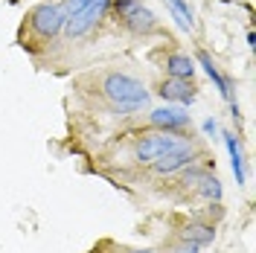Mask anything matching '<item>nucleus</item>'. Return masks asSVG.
I'll list each match as a JSON object with an SVG mask.
<instances>
[{
	"label": "nucleus",
	"instance_id": "16",
	"mask_svg": "<svg viewBox=\"0 0 256 253\" xmlns=\"http://www.w3.org/2000/svg\"><path fill=\"white\" fill-rule=\"evenodd\" d=\"M201 248H195L190 242H178V244H169V253H198Z\"/></svg>",
	"mask_w": 256,
	"mask_h": 253
},
{
	"label": "nucleus",
	"instance_id": "9",
	"mask_svg": "<svg viewBox=\"0 0 256 253\" xmlns=\"http://www.w3.org/2000/svg\"><path fill=\"white\" fill-rule=\"evenodd\" d=\"M195 58H198V64H201V67H204V73L210 76V82L216 84V90H218L227 102H233V84H230V79H227L222 70H218V64L212 62V56H210L207 50H198V56H195Z\"/></svg>",
	"mask_w": 256,
	"mask_h": 253
},
{
	"label": "nucleus",
	"instance_id": "7",
	"mask_svg": "<svg viewBox=\"0 0 256 253\" xmlns=\"http://www.w3.org/2000/svg\"><path fill=\"white\" fill-rule=\"evenodd\" d=\"M195 158H198V148H195L192 142H184L180 148H175V152L163 154L160 160H154V163H152V169H154L158 174H175V172H180V169L192 166Z\"/></svg>",
	"mask_w": 256,
	"mask_h": 253
},
{
	"label": "nucleus",
	"instance_id": "17",
	"mask_svg": "<svg viewBox=\"0 0 256 253\" xmlns=\"http://www.w3.org/2000/svg\"><path fill=\"white\" fill-rule=\"evenodd\" d=\"M204 134H207V137H216V134H218V122H216L212 116L204 120Z\"/></svg>",
	"mask_w": 256,
	"mask_h": 253
},
{
	"label": "nucleus",
	"instance_id": "15",
	"mask_svg": "<svg viewBox=\"0 0 256 253\" xmlns=\"http://www.w3.org/2000/svg\"><path fill=\"white\" fill-rule=\"evenodd\" d=\"M207 174V169H198V166H186V174H184V184L186 186H198V180Z\"/></svg>",
	"mask_w": 256,
	"mask_h": 253
},
{
	"label": "nucleus",
	"instance_id": "12",
	"mask_svg": "<svg viewBox=\"0 0 256 253\" xmlns=\"http://www.w3.org/2000/svg\"><path fill=\"white\" fill-rule=\"evenodd\" d=\"M222 140L227 146V152H230V166H233V174H236V184L244 186V154H242V146H239V137L233 134V131H222Z\"/></svg>",
	"mask_w": 256,
	"mask_h": 253
},
{
	"label": "nucleus",
	"instance_id": "8",
	"mask_svg": "<svg viewBox=\"0 0 256 253\" xmlns=\"http://www.w3.org/2000/svg\"><path fill=\"white\" fill-rule=\"evenodd\" d=\"M148 122L154 128H160V131H184L192 122V116L184 108L166 105V108H154V111L148 114Z\"/></svg>",
	"mask_w": 256,
	"mask_h": 253
},
{
	"label": "nucleus",
	"instance_id": "2",
	"mask_svg": "<svg viewBox=\"0 0 256 253\" xmlns=\"http://www.w3.org/2000/svg\"><path fill=\"white\" fill-rule=\"evenodd\" d=\"M64 15L62 6H56V3H38V6H32L26 18H24V26H20V35H18V41H20V47L35 52V50H44L47 44H52L64 30Z\"/></svg>",
	"mask_w": 256,
	"mask_h": 253
},
{
	"label": "nucleus",
	"instance_id": "5",
	"mask_svg": "<svg viewBox=\"0 0 256 253\" xmlns=\"http://www.w3.org/2000/svg\"><path fill=\"white\" fill-rule=\"evenodd\" d=\"M184 142L186 140H184L178 131H152V134H143V137L137 140V146H134V160L152 166L154 160H160L163 154L180 148Z\"/></svg>",
	"mask_w": 256,
	"mask_h": 253
},
{
	"label": "nucleus",
	"instance_id": "14",
	"mask_svg": "<svg viewBox=\"0 0 256 253\" xmlns=\"http://www.w3.org/2000/svg\"><path fill=\"white\" fill-rule=\"evenodd\" d=\"M195 192L204 198V201H222V180L216 178V174H204L201 180H198V186H195Z\"/></svg>",
	"mask_w": 256,
	"mask_h": 253
},
{
	"label": "nucleus",
	"instance_id": "1",
	"mask_svg": "<svg viewBox=\"0 0 256 253\" xmlns=\"http://www.w3.org/2000/svg\"><path fill=\"white\" fill-rule=\"evenodd\" d=\"M96 90L111 105L114 114H134L148 105V90L140 79L128 76L122 70H105L96 76Z\"/></svg>",
	"mask_w": 256,
	"mask_h": 253
},
{
	"label": "nucleus",
	"instance_id": "18",
	"mask_svg": "<svg viewBox=\"0 0 256 253\" xmlns=\"http://www.w3.org/2000/svg\"><path fill=\"white\" fill-rule=\"evenodd\" d=\"M128 253H152V250H128Z\"/></svg>",
	"mask_w": 256,
	"mask_h": 253
},
{
	"label": "nucleus",
	"instance_id": "4",
	"mask_svg": "<svg viewBox=\"0 0 256 253\" xmlns=\"http://www.w3.org/2000/svg\"><path fill=\"white\" fill-rule=\"evenodd\" d=\"M111 9L120 26L131 35H152L158 32V18L154 12L143 6V0H111Z\"/></svg>",
	"mask_w": 256,
	"mask_h": 253
},
{
	"label": "nucleus",
	"instance_id": "3",
	"mask_svg": "<svg viewBox=\"0 0 256 253\" xmlns=\"http://www.w3.org/2000/svg\"><path fill=\"white\" fill-rule=\"evenodd\" d=\"M108 9H111V0H90V3H84L82 9H76V12L67 15L62 35L67 41H82V38H88V35L102 24V18L108 15Z\"/></svg>",
	"mask_w": 256,
	"mask_h": 253
},
{
	"label": "nucleus",
	"instance_id": "10",
	"mask_svg": "<svg viewBox=\"0 0 256 253\" xmlns=\"http://www.w3.org/2000/svg\"><path fill=\"white\" fill-rule=\"evenodd\" d=\"M178 238H180V242H190L195 248H207V244L216 242V227L207 224V222H190L180 233H178Z\"/></svg>",
	"mask_w": 256,
	"mask_h": 253
},
{
	"label": "nucleus",
	"instance_id": "13",
	"mask_svg": "<svg viewBox=\"0 0 256 253\" xmlns=\"http://www.w3.org/2000/svg\"><path fill=\"white\" fill-rule=\"evenodd\" d=\"M166 6H169V15L178 20L180 30H195V12L186 0H166Z\"/></svg>",
	"mask_w": 256,
	"mask_h": 253
},
{
	"label": "nucleus",
	"instance_id": "6",
	"mask_svg": "<svg viewBox=\"0 0 256 253\" xmlns=\"http://www.w3.org/2000/svg\"><path fill=\"white\" fill-rule=\"evenodd\" d=\"M158 96L163 102H178V105L190 108L198 96V88L192 84V79H163L158 84Z\"/></svg>",
	"mask_w": 256,
	"mask_h": 253
},
{
	"label": "nucleus",
	"instance_id": "11",
	"mask_svg": "<svg viewBox=\"0 0 256 253\" xmlns=\"http://www.w3.org/2000/svg\"><path fill=\"white\" fill-rule=\"evenodd\" d=\"M163 70L169 73V79H192L195 76V62L186 52H166Z\"/></svg>",
	"mask_w": 256,
	"mask_h": 253
}]
</instances>
